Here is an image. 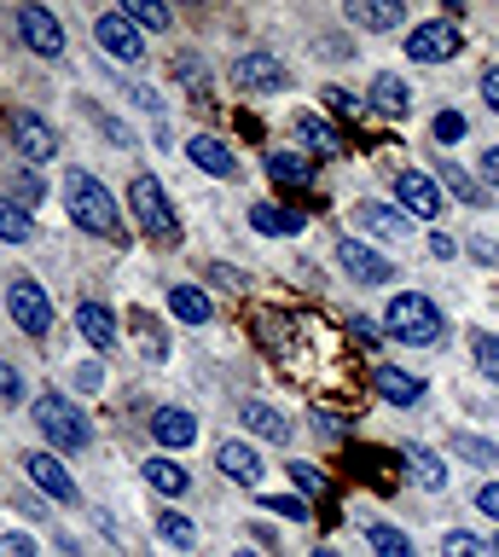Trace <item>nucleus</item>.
Listing matches in <instances>:
<instances>
[{"mask_svg":"<svg viewBox=\"0 0 499 557\" xmlns=\"http://www.w3.org/2000/svg\"><path fill=\"white\" fill-rule=\"evenodd\" d=\"M233 87L238 94H285V82H290V70H285V59L279 52H245V59H233Z\"/></svg>","mask_w":499,"mask_h":557,"instance_id":"obj_5","label":"nucleus"},{"mask_svg":"<svg viewBox=\"0 0 499 557\" xmlns=\"http://www.w3.org/2000/svg\"><path fill=\"white\" fill-rule=\"evenodd\" d=\"M297 139H302V146L314 151V157H337V151H342L337 128H332L325 116H314V111H302V116H297Z\"/></svg>","mask_w":499,"mask_h":557,"instance_id":"obj_23","label":"nucleus"},{"mask_svg":"<svg viewBox=\"0 0 499 557\" xmlns=\"http://www.w3.org/2000/svg\"><path fill=\"white\" fill-rule=\"evenodd\" d=\"M18 35H24L29 52H41V59H59V52L71 47L64 41V24L47 7H18Z\"/></svg>","mask_w":499,"mask_h":557,"instance_id":"obj_10","label":"nucleus"},{"mask_svg":"<svg viewBox=\"0 0 499 557\" xmlns=\"http://www.w3.org/2000/svg\"><path fill=\"white\" fill-rule=\"evenodd\" d=\"M158 534L169 540V546H180V552L198 546V529H192V522H186L180 511H158Z\"/></svg>","mask_w":499,"mask_h":557,"instance_id":"obj_32","label":"nucleus"},{"mask_svg":"<svg viewBox=\"0 0 499 557\" xmlns=\"http://www.w3.org/2000/svg\"><path fill=\"white\" fill-rule=\"evenodd\" d=\"M76 325H82V337H88L93 348H111L116 343V320H111V308H99V302H82L76 308Z\"/></svg>","mask_w":499,"mask_h":557,"instance_id":"obj_26","label":"nucleus"},{"mask_svg":"<svg viewBox=\"0 0 499 557\" xmlns=\"http://www.w3.org/2000/svg\"><path fill=\"white\" fill-rule=\"evenodd\" d=\"M471 256L476 261H499V250H494V244H482V238H471Z\"/></svg>","mask_w":499,"mask_h":557,"instance_id":"obj_51","label":"nucleus"},{"mask_svg":"<svg viewBox=\"0 0 499 557\" xmlns=\"http://www.w3.org/2000/svg\"><path fill=\"white\" fill-rule=\"evenodd\" d=\"M250 226L267 233V238H297L308 221L297 215V209H285V203H250Z\"/></svg>","mask_w":499,"mask_h":557,"instance_id":"obj_17","label":"nucleus"},{"mask_svg":"<svg viewBox=\"0 0 499 557\" xmlns=\"http://www.w3.org/2000/svg\"><path fill=\"white\" fill-rule=\"evenodd\" d=\"M372 111H377V116H389V122H401V116L412 111L407 82H401V76H389V70H384V76H372Z\"/></svg>","mask_w":499,"mask_h":557,"instance_id":"obj_19","label":"nucleus"},{"mask_svg":"<svg viewBox=\"0 0 499 557\" xmlns=\"http://www.w3.org/2000/svg\"><path fill=\"white\" fill-rule=\"evenodd\" d=\"M12 146H18L24 163H53V157H59V134H53V122H47V116L18 111V116H12Z\"/></svg>","mask_w":499,"mask_h":557,"instance_id":"obj_9","label":"nucleus"},{"mask_svg":"<svg viewBox=\"0 0 499 557\" xmlns=\"http://www.w3.org/2000/svg\"><path fill=\"white\" fill-rule=\"evenodd\" d=\"M476 511L499 522V482H488V487H476Z\"/></svg>","mask_w":499,"mask_h":557,"instance_id":"obj_44","label":"nucleus"},{"mask_svg":"<svg viewBox=\"0 0 499 557\" xmlns=\"http://www.w3.org/2000/svg\"><path fill=\"white\" fill-rule=\"evenodd\" d=\"M169 313L186 320V325H210L215 302H210V290H198V285H175V290H169Z\"/></svg>","mask_w":499,"mask_h":557,"instance_id":"obj_20","label":"nucleus"},{"mask_svg":"<svg viewBox=\"0 0 499 557\" xmlns=\"http://www.w3.org/2000/svg\"><path fill=\"white\" fill-rule=\"evenodd\" d=\"M459 134H464V116H459V111H441L436 128H429V139H441V146H453Z\"/></svg>","mask_w":499,"mask_h":557,"instance_id":"obj_38","label":"nucleus"},{"mask_svg":"<svg viewBox=\"0 0 499 557\" xmlns=\"http://www.w3.org/2000/svg\"><path fill=\"white\" fill-rule=\"evenodd\" d=\"M41 198H47V186L36 181V174H18V203L29 209V203H41Z\"/></svg>","mask_w":499,"mask_h":557,"instance_id":"obj_43","label":"nucleus"},{"mask_svg":"<svg viewBox=\"0 0 499 557\" xmlns=\"http://www.w3.org/2000/svg\"><path fill=\"white\" fill-rule=\"evenodd\" d=\"M128 17L140 29H169V24H175V12H169L163 0H128Z\"/></svg>","mask_w":499,"mask_h":557,"instance_id":"obj_33","label":"nucleus"},{"mask_svg":"<svg viewBox=\"0 0 499 557\" xmlns=\"http://www.w3.org/2000/svg\"><path fill=\"white\" fill-rule=\"evenodd\" d=\"M151 435H158V447H192L198 442V418L186 412V407H158Z\"/></svg>","mask_w":499,"mask_h":557,"instance_id":"obj_15","label":"nucleus"},{"mask_svg":"<svg viewBox=\"0 0 499 557\" xmlns=\"http://www.w3.org/2000/svg\"><path fill=\"white\" fill-rule=\"evenodd\" d=\"M24 470H29V482L41 487L47 499H59V505H76V476L64 470L53 453H24Z\"/></svg>","mask_w":499,"mask_h":557,"instance_id":"obj_12","label":"nucleus"},{"mask_svg":"<svg viewBox=\"0 0 499 557\" xmlns=\"http://www.w3.org/2000/svg\"><path fill=\"white\" fill-rule=\"evenodd\" d=\"M332 111H342V116H360V111H366V99H354V94H342V87H332Z\"/></svg>","mask_w":499,"mask_h":557,"instance_id":"obj_45","label":"nucleus"},{"mask_svg":"<svg viewBox=\"0 0 499 557\" xmlns=\"http://www.w3.org/2000/svg\"><path fill=\"white\" fill-rule=\"evenodd\" d=\"M24 238H36V221H29V209L0 198V244H24Z\"/></svg>","mask_w":499,"mask_h":557,"instance_id":"obj_28","label":"nucleus"},{"mask_svg":"<svg viewBox=\"0 0 499 557\" xmlns=\"http://www.w3.org/2000/svg\"><path fill=\"white\" fill-rule=\"evenodd\" d=\"M128 203H134V215H140V226L158 244H180V221H175V209H169V198H163L158 174H140V181L128 186Z\"/></svg>","mask_w":499,"mask_h":557,"instance_id":"obj_3","label":"nucleus"},{"mask_svg":"<svg viewBox=\"0 0 499 557\" xmlns=\"http://www.w3.org/2000/svg\"><path fill=\"white\" fill-rule=\"evenodd\" d=\"M215 465L227 470L238 487H255V482H262V470H267V465H262V453L245 447V442H221V447H215Z\"/></svg>","mask_w":499,"mask_h":557,"instance_id":"obj_14","label":"nucleus"},{"mask_svg":"<svg viewBox=\"0 0 499 557\" xmlns=\"http://www.w3.org/2000/svg\"><path fill=\"white\" fill-rule=\"evenodd\" d=\"M233 557H255V552H233Z\"/></svg>","mask_w":499,"mask_h":557,"instance_id":"obj_53","label":"nucleus"},{"mask_svg":"<svg viewBox=\"0 0 499 557\" xmlns=\"http://www.w3.org/2000/svg\"><path fill=\"white\" fill-rule=\"evenodd\" d=\"M349 17H354L360 29L389 35V29H401V24H407V7H401V0H349Z\"/></svg>","mask_w":499,"mask_h":557,"instance_id":"obj_16","label":"nucleus"},{"mask_svg":"<svg viewBox=\"0 0 499 557\" xmlns=\"http://www.w3.org/2000/svg\"><path fill=\"white\" fill-rule=\"evenodd\" d=\"M146 482L158 487V494H186V487H192V476H186L175 459H151L146 465Z\"/></svg>","mask_w":499,"mask_h":557,"instance_id":"obj_29","label":"nucleus"},{"mask_svg":"<svg viewBox=\"0 0 499 557\" xmlns=\"http://www.w3.org/2000/svg\"><path fill=\"white\" fill-rule=\"evenodd\" d=\"M267 174H273L279 186H308V181H314V163H308L302 151H273V157H267Z\"/></svg>","mask_w":499,"mask_h":557,"instance_id":"obj_27","label":"nucleus"},{"mask_svg":"<svg viewBox=\"0 0 499 557\" xmlns=\"http://www.w3.org/2000/svg\"><path fill=\"white\" fill-rule=\"evenodd\" d=\"M175 82L186 87V94H203V87H210V64H203L198 52H180V59H175Z\"/></svg>","mask_w":499,"mask_h":557,"instance_id":"obj_31","label":"nucleus"},{"mask_svg":"<svg viewBox=\"0 0 499 557\" xmlns=\"http://www.w3.org/2000/svg\"><path fill=\"white\" fill-rule=\"evenodd\" d=\"M471 355H476V366H482V377L499 389V337H482V331H476V337H471Z\"/></svg>","mask_w":499,"mask_h":557,"instance_id":"obj_35","label":"nucleus"},{"mask_svg":"<svg viewBox=\"0 0 499 557\" xmlns=\"http://www.w3.org/2000/svg\"><path fill=\"white\" fill-rule=\"evenodd\" d=\"M64 209H71V221L82 233L123 238V215H116V203H111V186H99L88 169H64Z\"/></svg>","mask_w":499,"mask_h":557,"instance_id":"obj_1","label":"nucleus"},{"mask_svg":"<svg viewBox=\"0 0 499 557\" xmlns=\"http://www.w3.org/2000/svg\"><path fill=\"white\" fill-rule=\"evenodd\" d=\"M0 557H36V540H29V534H7V540H0Z\"/></svg>","mask_w":499,"mask_h":557,"instance_id":"obj_41","label":"nucleus"},{"mask_svg":"<svg viewBox=\"0 0 499 557\" xmlns=\"http://www.w3.org/2000/svg\"><path fill=\"white\" fill-rule=\"evenodd\" d=\"M482 99H488L494 111H499V64H488V70H482Z\"/></svg>","mask_w":499,"mask_h":557,"instance_id":"obj_48","label":"nucleus"},{"mask_svg":"<svg viewBox=\"0 0 499 557\" xmlns=\"http://www.w3.org/2000/svg\"><path fill=\"white\" fill-rule=\"evenodd\" d=\"M354 221L366 226V233H377V238H401L407 233V215H401V209H389V203H360Z\"/></svg>","mask_w":499,"mask_h":557,"instance_id":"obj_25","label":"nucleus"},{"mask_svg":"<svg viewBox=\"0 0 499 557\" xmlns=\"http://www.w3.org/2000/svg\"><path fill=\"white\" fill-rule=\"evenodd\" d=\"M459 29L447 24V17H429V24H419L407 35V59L412 64H447V59H459Z\"/></svg>","mask_w":499,"mask_h":557,"instance_id":"obj_8","label":"nucleus"},{"mask_svg":"<svg viewBox=\"0 0 499 557\" xmlns=\"http://www.w3.org/2000/svg\"><path fill=\"white\" fill-rule=\"evenodd\" d=\"M7 313H12V325H24L29 337H47V325H53V302H47V290L36 285V278H12L7 285Z\"/></svg>","mask_w":499,"mask_h":557,"instance_id":"obj_6","label":"nucleus"},{"mask_svg":"<svg viewBox=\"0 0 499 557\" xmlns=\"http://www.w3.org/2000/svg\"><path fill=\"white\" fill-rule=\"evenodd\" d=\"M407 465H412V482H419L424 494H441V487H447V465H441V453H429V447H407Z\"/></svg>","mask_w":499,"mask_h":557,"instance_id":"obj_24","label":"nucleus"},{"mask_svg":"<svg viewBox=\"0 0 499 557\" xmlns=\"http://www.w3.org/2000/svg\"><path fill=\"white\" fill-rule=\"evenodd\" d=\"M436 181H441V186H453V198H459V203H482V186H471V174H464V169L436 163Z\"/></svg>","mask_w":499,"mask_h":557,"instance_id":"obj_34","label":"nucleus"},{"mask_svg":"<svg viewBox=\"0 0 499 557\" xmlns=\"http://www.w3.org/2000/svg\"><path fill=\"white\" fill-rule=\"evenodd\" d=\"M24 395V372L12 360H0V400H18Z\"/></svg>","mask_w":499,"mask_h":557,"instance_id":"obj_39","label":"nucleus"},{"mask_svg":"<svg viewBox=\"0 0 499 557\" xmlns=\"http://www.w3.org/2000/svg\"><path fill=\"white\" fill-rule=\"evenodd\" d=\"M262 511L285 517V522H308V499H302V494H267V499H262Z\"/></svg>","mask_w":499,"mask_h":557,"instance_id":"obj_36","label":"nucleus"},{"mask_svg":"<svg viewBox=\"0 0 499 557\" xmlns=\"http://www.w3.org/2000/svg\"><path fill=\"white\" fill-rule=\"evenodd\" d=\"M290 482H297L302 494H325V482H320V470H314V465H290Z\"/></svg>","mask_w":499,"mask_h":557,"instance_id":"obj_40","label":"nucleus"},{"mask_svg":"<svg viewBox=\"0 0 499 557\" xmlns=\"http://www.w3.org/2000/svg\"><path fill=\"white\" fill-rule=\"evenodd\" d=\"M314 557H342V552H332V546H320V552H314Z\"/></svg>","mask_w":499,"mask_h":557,"instance_id":"obj_52","label":"nucleus"},{"mask_svg":"<svg viewBox=\"0 0 499 557\" xmlns=\"http://www.w3.org/2000/svg\"><path fill=\"white\" fill-rule=\"evenodd\" d=\"M99 383H105V377H99V366H93V360H82V366H76V389H88V395H93Z\"/></svg>","mask_w":499,"mask_h":557,"instance_id":"obj_47","label":"nucleus"},{"mask_svg":"<svg viewBox=\"0 0 499 557\" xmlns=\"http://www.w3.org/2000/svg\"><path fill=\"white\" fill-rule=\"evenodd\" d=\"M366 540H372V552H377V557H412V540H407L401 529H389V522H372Z\"/></svg>","mask_w":499,"mask_h":557,"instance_id":"obj_30","label":"nucleus"},{"mask_svg":"<svg viewBox=\"0 0 499 557\" xmlns=\"http://www.w3.org/2000/svg\"><path fill=\"white\" fill-rule=\"evenodd\" d=\"M395 198H401L407 215L436 221V209H441V186L429 181V174H419V169H401V174H395Z\"/></svg>","mask_w":499,"mask_h":557,"instance_id":"obj_13","label":"nucleus"},{"mask_svg":"<svg viewBox=\"0 0 499 557\" xmlns=\"http://www.w3.org/2000/svg\"><path fill=\"white\" fill-rule=\"evenodd\" d=\"M349 331H354V343H377V337H384V331H377V320H366V313H354V320H349Z\"/></svg>","mask_w":499,"mask_h":557,"instance_id":"obj_42","label":"nucleus"},{"mask_svg":"<svg viewBox=\"0 0 499 557\" xmlns=\"http://www.w3.org/2000/svg\"><path fill=\"white\" fill-rule=\"evenodd\" d=\"M459 453H471V459H499L494 447H482V442H471V435H459Z\"/></svg>","mask_w":499,"mask_h":557,"instance_id":"obj_50","label":"nucleus"},{"mask_svg":"<svg viewBox=\"0 0 499 557\" xmlns=\"http://www.w3.org/2000/svg\"><path fill=\"white\" fill-rule=\"evenodd\" d=\"M36 424H41L47 442L64 447V453H82V447H88V418H82L64 395H41V400H36Z\"/></svg>","mask_w":499,"mask_h":557,"instance_id":"obj_4","label":"nucleus"},{"mask_svg":"<svg viewBox=\"0 0 499 557\" xmlns=\"http://www.w3.org/2000/svg\"><path fill=\"white\" fill-rule=\"evenodd\" d=\"M210 278H215L221 290H245V278H238V273L227 268V261H215V268H210Z\"/></svg>","mask_w":499,"mask_h":557,"instance_id":"obj_46","label":"nucleus"},{"mask_svg":"<svg viewBox=\"0 0 499 557\" xmlns=\"http://www.w3.org/2000/svg\"><path fill=\"white\" fill-rule=\"evenodd\" d=\"M441 557H494V552L482 546L476 534H464V529H453V534H441Z\"/></svg>","mask_w":499,"mask_h":557,"instance_id":"obj_37","label":"nucleus"},{"mask_svg":"<svg viewBox=\"0 0 499 557\" xmlns=\"http://www.w3.org/2000/svg\"><path fill=\"white\" fill-rule=\"evenodd\" d=\"M245 424H250V435H262V442H290V418L279 412V407H267V400H245Z\"/></svg>","mask_w":499,"mask_h":557,"instance_id":"obj_21","label":"nucleus"},{"mask_svg":"<svg viewBox=\"0 0 499 557\" xmlns=\"http://www.w3.org/2000/svg\"><path fill=\"white\" fill-rule=\"evenodd\" d=\"M337 268L354 278V285H389L395 278V268L377 250H366L360 238H337Z\"/></svg>","mask_w":499,"mask_h":557,"instance_id":"obj_11","label":"nucleus"},{"mask_svg":"<svg viewBox=\"0 0 499 557\" xmlns=\"http://www.w3.org/2000/svg\"><path fill=\"white\" fill-rule=\"evenodd\" d=\"M384 325H389V337L407 343V348H436V343L447 337L441 308L429 302V296H419V290H401V296H395L389 313H384Z\"/></svg>","mask_w":499,"mask_h":557,"instance_id":"obj_2","label":"nucleus"},{"mask_svg":"<svg viewBox=\"0 0 499 557\" xmlns=\"http://www.w3.org/2000/svg\"><path fill=\"white\" fill-rule=\"evenodd\" d=\"M93 35H99V47H105L116 64H140L146 59V35H140V24H134L128 12H99Z\"/></svg>","mask_w":499,"mask_h":557,"instance_id":"obj_7","label":"nucleus"},{"mask_svg":"<svg viewBox=\"0 0 499 557\" xmlns=\"http://www.w3.org/2000/svg\"><path fill=\"white\" fill-rule=\"evenodd\" d=\"M186 157H192V163L203 169V174H221V181H227V174H238V157L221 146L215 134H198V139H186Z\"/></svg>","mask_w":499,"mask_h":557,"instance_id":"obj_18","label":"nucleus"},{"mask_svg":"<svg viewBox=\"0 0 499 557\" xmlns=\"http://www.w3.org/2000/svg\"><path fill=\"white\" fill-rule=\"evenodd\" d=\"M494 557H499V546H494Z\"/></svg>","mask_w":499,"mask_h":557,"instance_id":"obj_54","label":"nucleus"},{"mask_svg":"<svg viewBox=\"0 0 499 557\" xmlns=\"http://www.w3.org/2000/svg\"><path fill=\"white\" fill-rule=\"evenodd\" d=\"M482 181L499 186V146H494V151H482Z\"/></svg>","mask_w":499,"mask_h":557,"instance_id":"obj_49","label":"nucleus"},{"mask_svg":"<svg viewBox=\"0 0 499 557\" xmlns=\"http://www.w3.org/2000/svg\"><path fill=\"white\" fill-rule=\"evenodd\" d=\"M377 395L395 400V407H419V400H424V383L412 377V372H401V366H384V372H377Z\"/></svg>","mask_w":499,"mask_h":557,"instance_id":"obj_22","label":"nucleus"}]
</instances>
